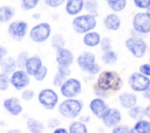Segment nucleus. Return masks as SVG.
<instances>
[{
    "label": "nucleus",
    "instance_id": "obj_18",
    "mask_svg": "<svg viewBox=\"0 0 150 133\" xmlns=\"http://www.w3.org/2000/svg\"><path fill=\"white\" fill-rule=\"evenodd\" d=\"M137 96L134 92H129V91H124L122 93L118 94V103L123 108H131L132 106L137 105Z\"/></svg>",
    "mask_w": 150,
    "mask_h": 133
},
{
    "label": "nucleus",
    "instance_id": "obj_1",
    "mask_svg": "<svg viewBox=\"0 0 150 133\" xmlns=\"http://www.w3.org/2000/svg\"><path fill=\"white\" fill-rule=\"evenodd\" d=\"M95 86H97L98 89L107 91V92H109V91L116 92L122 89L123 80L117 72L111 71V70H105V71H101L98 74Z\"/></svg>",
    "mask_w": 150,
    "mask_h": 133
},
{
    "label": "nucleus",
    "instance_id": "obj_16",
    "mask_svg": "<svg viewBox=\"0 0 150 133\" xmlns=\"http://www.w3.org/2000/svg\"><path fill=\"white\" fill-rule=\"evenodd\" d=\"M56 63L57 66L62 68H70V65L74 63V54L70 49L63 47L61 49L56 50Z\"/></svg>",
    "mask_w": 150,
    "mask_h": 133
},
{
    "label": "nucleus",
    "instance_id": "obj_8",
    "mask_svg": "<svg viewBox=\"0 0 150 133\" xmlns=\"http://www.w3.org/2000/svg\"><path fill=\"white\" fill-rule=\"evenodd\" d=\"M60 93L64 98H77V96L82 92V84L80 79L69 77L66 82L59 88Z\"/></svg>",
    "mask_w": 150,
    "mask_h": 133
},
{
    "label": "nucleus",
    "instance_id": "obj_11",
    "mask_svg": "<svg viewBox=\"0 0 150 133\" xmlns=\"http://www.w3.org/2000/svg\"><path fill=\"white\" fill-rule=\"evenodd\" d=\"M128 84L134 92L142 93L150 86V77H146L141 72H132L128 77Z\"/></svg>",
    "mask_w": 150,
    "mask_h": 133
},
{
    "label": "nucleus",
    "instance_id": "obj_12",
    "mask_svg": "<svg viewBox=\"0 0 150 133\" xmlns=\"http://www.w3.org/2000/svg\"><path fill=\"white\" fill-rule=\"evenodd\" d=\"M132 29L139 35L150 34V18L145 12L136 13L132 18Z\"/></svg>",
    "mask_w": 150,
    "mask_h": 133
},
{
    "label": "nucleus",
    "instance_id": "obj_5",
    "mask_svg": "<svg viewBox=\"0 0 150 133\" xmlns=\"http://www.w3.org/2000/svg\"><path fill=\"white\" fill-rule=\"evenodd\" d=\"M124 44H125V48L128 49V51L136 58H142L148 50L146 42L142 37L136 36V35H131L130 37H128L125 40Z\"/></svg>",
    "mask_w": 150,
    "mask_h": 133
},
{
    "label": "nucleus",
    "instance_id": "obj_46",
    "mask_svg": "<svg viewBox=\"0 0 150 133\" xmlns=\"http://www.w3.org/2000/svg\"><path fill=\"white\" fill-rule=\"evenodd\" d=\"M52 133H68V128L59 126V127H56L55 130H53V132H52Z\"/></svg>",
    "mask_w": 150,
    "mask_h": 133
},
{
    "label": "nucleus",
    "instance_id": "obj_34",
    "mask_svg": "<svg viewBox=\"0 0 150 133\" xmlns=\"http://www.w3.org/2000/svg\"><path fill=\"white\" fill-rule=\"evenodd\" d=\"M40 0H20L21 8L23 10H32L39 5Z\"/></svg>",
    "mask_w": 150,
    "mask_h": 133
},
{
    "label": "nucleus",
    "instance_id": "obj_40",
    "mask_svg": "<svg viewBox=\"0 0 150 133\" xmlns=\"http://www.w3.org/2000/svg\"><path fill=\"white\" fill-rule=\"evenodd\" d=\"M100 46H101V49H102L103 52L108 51V50H111V40L109 37H103V38H101Z\"/></svg>",
    "mask_w": 150,
    "mask_h": 133
},
{
    "label": "nucleus",
    "instance_id": "obj_38",
    "mask_svg": "<svg viewBox=\"0 0 150 133\" xmlns=\"http://www.w3.org/2000/svg\"><path fill=\"white\" fill-rule=\"evenodd\" d=\"M110 133H131V132H130V127H129L128 125H122V124H120V125L112 127Z\"/></svg>",
    "mask_w": 150,
    "mask_h": 133
},
{
    "label": "nucleus",
    "instance_id": "obj_10",
    "mask_svg": "<svg viewBox=\"0 0 150 133\" xmlns=\"http://www.w3.org/2000/svg\"><path fill=\"white\" fill-rule=\"evenodd\" d=\"M30 83V76L23 69H16L9 75V85H12L16 91H22L28 88Z\"/></svg>",
    "mask_w": 150,
    "mask_h": 133
},
{
    "label": "nucleus",
    "instance_id": "obj_37",
    "mask_svg": "<svg viewBox=\"0 0 150 133\" xmlns=\"http://www.w3.org/2000/svg\"><path fill=\"white\" fill-rule=\"evenodd\" d=\"M9 86V75L0 71V91H6Z\"/></svg>",
    "mask_w": 150,
    "mask_h": 133
},
{
    "label": "nucleus",
    "instance_id": "obj_9",
    "mask_svg": "<svg viewBox=\"0 0 150 133\" xmlns=\"http://www.w3.org/2000/svg\"><path fill=\"white\" fill-rule=\"evenodd\" d=\"M28 32V23L23 20H15L9 22L7 27L8 36L14 41H22Z\"/></svg>",
    "mask_w": 150,
    "mask_h": 133
},
{
    "label": "nucleus",
    "instance_id": "obj_32",
    "mask_svg": "<svg viewBox=\"0 0 150 133\" xmlns=\"http://www.w3.org/2000/svg\"><path fill=\"white\" fill-rule=\"evenodd\" d=\"M50 43H52V47H53L55 50H57V49H61V48L64 47L66 41H64V38H63L62 35L55 34V35L52 37V42H50Z\"/></svg>",
    "mask_w": 150,
    "mask_h": 133
},
{
    "label": "nucleus",
    "instance_id": "obj_42",
    "mask_svg": "<svg viewBox=\"0 0 150 133\" xmlns=\"http://www.w3.org/2000/svg\"><path fill=\"white\" fill-rule=\"evenodd\" d=\"M60 124H61V121L59 118H50L47 120V127L50 130H55L56 127L60 126Z\"/></svg>",
    "mask_w": 150,
    "mask_h": 133
},
{
    "label": "nucleus",
    "instance_id": "obj_21",
    "mask_svg": "<svg viewBox=\"0 0 150 133\" xmlns=\"http://www.w3.org/2000/svg\"><path fill=\"white\" fill-rule=\"evenodd\" d=\"M70 72L71 71H70L69 68L57 66V71L54 75V78H53V85L56 86V88H60L66 82V79H68L70 77Z\"/></svg>",
    "mask_w": 150,
    "mask_h": 133
},
{
    "label": "nucleus",
    "instance_id": "obj_50",
    "mask_svg": "<svg viewBox=\"0 0 150 133\" xmlns=\"http://www.w3.org/2000/svg\"><path fill=\"white\" fill-rule=\"evenodd\" d=\"M6 133H22V131L19 130V128H11V130H8Z\"/></svg>",
    "mask_w": 150,
    "mask_h": 133
},
{
    "label": "nucleus",
    "instance_id": "obj_7",
    "mask_svg": "<svg viewBox=\"0 0 150 133\" xmlns=\"http://www.w3.org/2000/svg\"><path fill=\"white\" fill-rule=\"evenodd\" d=\"M38 102L45 110H54L59 105V94L50 88L42 89L38 93Z\"/></svg>",
    "mask_w": 150,
    "mask_h": 133
},
{
    "label": "nucleus",
    "instance_id": "obj_30",
    "mask_svg": "<svg viewBox=\"0 0 150 133\" xmlns=\"http://www.w3.org/2000/svg\"><path fill=\"white\" fill-rule=\"evenodd\" d=\"M84 9L87 10V14H90L96 18L98 15V1L97 0H84Z\"/></svg>",
    "mask_w": 150,
    "mask_h": 133
},
{
    "label": "nucleus",
    "instance_id": "obj_13",
    "mask_svg": "<svg viewBox=\"0 0 150 133\" xmlns=\"http://www.w3.org/2000/svg\"><path fill=\"white\" fill-rule=\"evenodd\" d=\"M110 108V106L107 104V102L103 99V98H98V97H95L90 100L89 103V110L90 112L98 119H102L103 116L108 112V110Z\"/></svg>",
    "mask_w": 150,
    "mask_h": 133
},
{
    "label": "nucleus",
    "instance_id": "obj_36",
    "mask_svg": "<svg viewBox=\"0 0 150 133\" xmlns=\"http://www.w3.org/2000/svg\"><path fill=\"white\" fill-rule=\"evenodd\" d=\"M35 97V92L33 89H29V88H26L21 91V99L25 100V102H30L33 98Z\"/></svg>",
    "mask_w": 150,
    "mask_h": 133
},
{
    "label": "nucleus",
    "instance_id": "obj_15",
    "mask_svg": "<svg viewBox=\"0 0 150 133\" xmlns=\"http://www.w3.org/2000/svg\"><path fill=\"white\" fill-rule=\"evenodd\" d=\"M2 106L7 113H9L13 117H18L22 113L23 107L18 97H8L2 102Z\"/></svg>",
    "mask_w": 150,
    "mask_h": 133
},
{
    "label": "nucleus",
    "instance_id": "obj_33",
    "mask_svg": "<svg viewBox=\"0 0 150 133\" xmlns=\"http://www.w3.org/2000/svg\"><path fill=\"white\" fill-rule=\"evenodd\" d=\"M28 57H29L28 51H25V50H23V51H21V52L18 54V56H16V58H15L18 69H23V68H25V64H26Z\"/></svg>",
    "mask_w": 150,
    "mask_h": 133
},
{
    "label": "nucleus",
    "instance_id": "obj_49",
    "mask_svg": "<svg viewBox=\"0 0 150 133\" xmlns=\"http://www.w3.org/2000/svg\"><path fill=\"white\" fill-rule=\"evenodd\" d=\"M90 120V118L88 117V116H82V117H80V121H82V123H88Z\"/></svg>",
    "mask_w": 150,
    "mask_h": 133
},
{
    "label": "nucleus",
    "instance_id": "obj_4",
    "mask_svg": "<svg viewBox=\"0 0 150 133\" xmlns=\"http://www.w3.org/2000/svg\"><path fill=\"white\" fill-rule=\"evenodd\" d=\"M97 26L96 18L90 14H82L74 16L71 21V27L76 34H86L88 32L94 30V28Z\"/></svg>",
    "mask_w": 150,
    "mask_h": 133
},
{
    "label": "nucleus",
    "instance_id": "obj_14",
    "mask_svg": "<svg viewBox=\"0 0 150 133\" xmlns=\"http://www.w3.org/2000/svg\"><path fill=\"white\" fill-rule=\"evenodd\" d=\"M101 121H102V124L105 127L112 128V127H115V126H117V125L121 124V121H122V113H121V111L118 108L110 107L108 110V112L103 116V118L101 119Z\"/></svg>",
    "mask_w": 150,
    "mask_h": 133
},
{
    "label": "nucleus",
    "instance_id": "obj_24",
    "mask_svg": "<svg viewBox=\"0 0 150 133\" xmlns=\"http://www.w3.org/2000/svg\"><path fill=\"white\" fill-rule=\"evenodd\" d=\"M0 69H1V72L6 74V75H11L12 72H14L18 69L15 58L12 56H6L0 64Z\"/></svg>",
    "mask_w": 150,
    "mask_h": 133
},
{
    "label": "nucleus",
    "instance_id": "obj_2",
    "mask_svg": "<svg viewBox=\"0 0 150 133\" xmlns=\"http://www.w3.org/2000/svg\"><path fill=\"white\" fill-rule=\"evenodd\" d=\"M82 110L83 103L77 98H64L57 105V112L60 113V116L70 120H75L76 118H79Z\"/></svg>",
    "mask_w": 150,
    "mask_h": 133
},
{
    "label": "nucleus",
    "instance_id": "obj_22",
    "mask_svg": "<svg viewBox=\"0 0 150 133\" xmlns=\"http://www.w3.org/2000/svg\"><path fill=\"white\" fill-rule=\"evenodd\" d=\"M101 35L95 32V30H91V32H88L83 35V38H82V42L86 47H89V48H95L97 46H100V42H101Z\"/></svg>",
    "mask_w": 150,
    "mask_h": 133
},
{
    "label": "nucleus",
    "instance_id": "obj_41",
    "mask_svg": "<svg viewBox=\"0 0 150 133\" xmlns=\"http://www.w3.org/2000/svg\"><path fill=\"white\" fill-rule=\"evenodd\" d=\"M43 1L50 8H57L66 2V0H43Z\"/></svg>",
    "mask_w": 150,
    "mask_h": 133
},
{
    "label": "nucleus",
    "instance_id": "obj_3",
    "mask_svg": "<svg viewBox=\"0 0 150 133\" xmlns=\"http://www.w3.org/2000/svg\"><path fill=\"white\" fill-rule=\"evenodd\" d=\"M77 66L88 75H98L101 72L100 64L96 63V56L90 51H82L76 57Z\"/></svg>",
    "mask_w": 150,
    "mask_h": 133
},
{
    "label": "nucleus",
    "instance_id": "obj_43",
    "mask_svg": "<svg viewBox=\"0 0 150 133\" xmlns=\"http://www.w3.org/2000/svg\"><path fill=\"white\" fill-rule=\"evenodd\" d=\"M138 72H141L142 75L146 76V77H150V64L149 63H143L139 65V69H138Z\"/></svg>",
    "mask_w": 150,
    "mask_h": 133
},
{
    "label": "nucleus",
    "instance_id": "obj_27",
    "mask_svg": "<svg viewBox=\"0 0 150 133\" xmlns=\"http://www.w3.org/2000/svg\"><path fill=\"white\" fill-rule=\"evenodd\" d=\"M68 133H89L88 127L80 120H73L68 126Z\"/></svg>",
    "mask_w": 150,
    "mask_h": 133
},
{
    "label": "nucleus",
    "instance_id": "obj_39",
    "mask_svg": "<svg viewBox=\"0 0 150 133\" xmlns=\"http://www.w3.org/2000/svg\"><path fill=\"white\" fill-rule=\"evenodd\" d=\"M134 5L139 9H149L150 8V0H132Z\"/></svg>",
    "mask_w": 150,
    "mask_h": 133
},
{
    "label": "nucleus",
    "instance_id": "obj_51",
    "mask_svg": "<svg viewBox=\"0 0 150 133\" xmlns=\"http://www.w3.org/2000/svg\"><path fill=\"white\" fill-rule=\"evenodd\" d=\"M145 13H146V15L150 18V8H149V9H146V12H145Z\"/></svg>",
    "mask_w": 150,
    "mask_h": 133
},
{
    "label": "nucleus",
    "instance_id": "obj_35",
    "mask_svg": "<svg viewBox=\"0 0 150 133\" xmlns=\"http://www.w3.org/2000/svg\"><path fill=\"white\" fill-rule=\"evenodd\" d=\"M47 75H48V69H47V66L42 65L39 69V71L33 76V78L35 80H38V82H42V80H45V78L47 77Z\"/></svg>",
    "mask_w": 150,
    "mask_h": 133
},
{
    "label": "nucleus",
    "instance_id": "obj_47",
    "mask_svg": "<svg viewBox=\"0 0 150 133\" xmlns=\"http://www.w3.org/2000/svg\"><path fill=\"white\" fill-rule=\"evenodd\" d=\"M142 94H143V98H144V99L150 100V86H149L144 92H142Z\"/></svg>",
    "mask_w": 150,
    "mask_h": 133
},
{
    "label": "nucleus",
    "instance_id": "obj_31",
    "mask_svg": "<svg viewBox=\"0 0 150 133\" xmlns=\"http://www.w3.org/2000/svg\"><path fill=\"white\" fill-rule=\"evenodd\" d=\"M117 58H118V56H117L116 51H114L112 49L108 50V51H104L101 56V60L104 64H115L117 62Z\"/></svg>",
    "mask_w": 150,
    "mask_h": 133
},
{
    "label": "nucleus",
    "instance_id": "obj_20",
    "mask_svg": "<svg viewBox=\"0 0 150 133\" xmlns=\"http://www.w3.org/2000/svg\"><path fill=\"white\" fill-rule=\"evenodd\" d=\"M84 8V0H66V13L70 16L79 15Z\"/></svg>",
    "mask_w": 150,
    "mask_h": 133
},
{
    "label": "nucleus",
    "instance_id": "obj_17",
    "mask_svg": "<svg viewBox=\"0 0 150 133\" xmlns=\"http://www.w3.org/2000/svg\"><path fill=\"white\" fill-rule=\"evenodd\" d=\"M42 65H43V63H42L41 57L38 56V55H32V56L28 57V60H27V62H26V64H25L23 70H25L30 77H33V76L39 71V69H40Z\"/></svg>",
    "mask_w": 150,
    "mask_h": 133
},
{
    "label": "nucleus",
    "instance_id": "obj_45",
    "mask_svg": "<svg viewBox=\"0 0 150 133\" xmlns=\"http://www.w3.org/2000/svg\"><path fill=\"white\" fill-rule=\"evenodd\" d=\"M7 56V48L2 44H0V64L4 61V58Z\"/></svg>",
    "mask_w": 150,
    "mask_h": 133
},
{
    "label": "nucleus",
    "instance_id": "obj_48",
    "mask_svg": "<svg viewBox=\"0 0 150 133\" xmlns=\"http://www.w3.org/2000/svg\"><path fill=\"white\" fill-rule=\"evenodd\" d=\"M144 116L150 120V104L144 107Z\"/></svg>",
    "mask_w": 150,
    "mask_h": 133
},
{
    "label": "nucleus",
    "instance_id": "obj_52",
    "mask_svg": "<svg viewBox=\"0 0 150 133\" xmlns=\"http://www.w3.org/2000/svg\"><path fill=\"white\" fill-rule=\"evenodd\" d=\"M149 64H150V58H149Z\"/></svg>",
    "mask_w": 150,
    "mask_h": 133
},
{
    "label": "nucleus",
    "instance_id": "obj_29",
    "mask_svg": "<svg viewBox=\"0 0 150 133\" xmlns=\"http://www.w3.org/2000/svg\"><path fill=\"white\" fill-rule=\"evenodd\" d=\"M105 2L114 13L122 12L127 7V0H105Z\"/></svg>",
    "mask_w": 150,
    "mask_h": 133
},
{
    "label": "nucleus",
    "instance_id": "obj_6",
    "mask_svg": "<svg viewBox=\"0 0 150 133\" xmlns=\"http://www.w3.org/2000/svg\"><path fill=\"white\" fill-rule=\"evenodd\" d=\"M50 34H52L50 24L47 22H40L29 29L28 36L30 41L35 43H43L50 37Z\"/></svg>",
    "mask_w": 150,
    "mask_h": 133
},
{
    "label": "nucleus",
    "instance_id": "obj_25",
    "mask_svg": "<svg viewBox=\"0 0 150 133\" xmlns=\"http://www.w3.org/2000/svg\"><path fill=\"white\" fill-rule=\"evenodd\" d=\"M131 133H150V120L141 119L135 121L132 127H130Z\"/></svg>",
    "mask_w": 150,
    "mask_h": 133
},
{
    "label": "nucleus",
    "instance_id": "obj_23",
    "mask_svg": "<svg viewBox=\"0 0 150 133\" xmlns=\"http://www.w3.org/2000/svg\"><path fill=\"white\" fill-rule=\"evenodd\" d=\"M26 127H27L29 133H43L46 125L41 120H38L33 117H29L26 120Z\"/></svg>",
    "mask_w": 150,
    "mask_h": 133
},
{
    "label": "nucleus",
    "instance_id": "obj_28",
    "mask_svg": "<svg viewBox=\"0 0 150 133\" xmlns=\"http://www.w3.org/2000/svg\"><path fill=\"white\" fill-rule=\"evenodd\" d=\"M128 116L135 121L144 119V117H145L144 116V107L141 106V105H135V106H132L131 108L128 110Z\"/></svg>",
    "mask_w": 150,
    "mask_h": 133
},
{
    "label": "nucleus",
    "instance_id": "obj_19",
    "mask_svg": "<svg viewBox=\"0 0 150 133\" xmlns=\"http://www.w3.org/2000/svg\"><path fill=\"white\" fill-rule=\"evenodd\" d=\"M103 24H104V28L110 30V32H116L121 28V18L116 14V13H109L104 16L103 19Z\"/></svg>",
    "mask_w": 150,
    "mask_h": 133
},
{
    "label": "nucleus",
    "instance_id": "obj_26",
    "mask_svg": "<svg viewBox=\"0 0 150 133\" xmlns=\"http://www.w3.org/2000/svg\"><path fill=\"white\" fill-rule=\"evenodd\" d=\"M15 10L12 6H1L0 7V23H8L14 18Z\"/></svg>",
    "mask_w": 150,
    "mask_h": 133
},
{
    "label": "nucleus",
    "instance_id": "obj_44",
    "mask_svg": "<svg viewBox=\"0 0 150 133\" xmlns=\"http://www.w3.org/2000/svg\"><path fill=\"white\" fill-rule=\"evenodd\" d=\"M94 92H95V94H96V97H98V98H105V97H108V94H109V92H107V91H103V90H101V89H98L97 86H94Z\"/></svg>",
    "mask_w": 150,
    "mask_h": 133
}]
</instances>
